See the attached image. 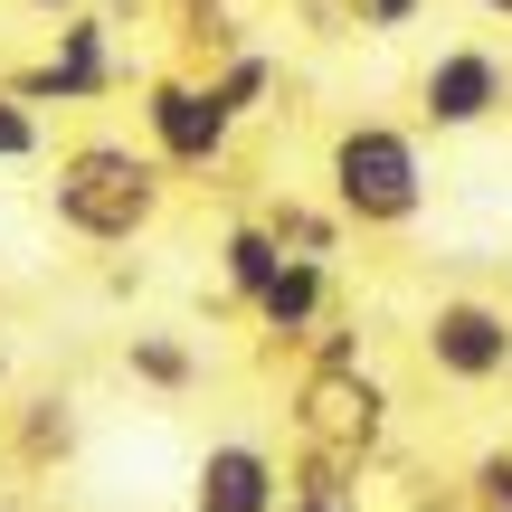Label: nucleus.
Returning a JSON list of instances; mask_svg holds the SVG:
<instances>
[{
	"label": "nucleus",
	"instance_id": "nucleus-1",
	"mask_svg": "<svg viewBox=\"0 0 512 512\" xmlns=\"http://www.w3.org/2000/svg\"><path fill=\"white\" fill-rule=\"evenodd\" d=\"M162 200H171V171L152 162L143 143H114V133L67 143V152H57V171H48L57 228L86 238V247H133L152 219H162Z\"/></svg>",
	"mask_w": 512,
	"mask_h": 512
},
{
	"label": "nucleus",
	"instance_id": "nucleus-2",
	"mask_svg": "<svg viewBox=\"0 0 512 512\" xmlns=\"http://www.w3.org/2000/svg\"><path fill=\"white\" fill-rule=\"evenodd\" d=\"M323 181H332V209L361 228H408L427 209L418 133H399V124H342L323 152Z\"/></svg>",
	"mask_w": 512,
	"mask_h": 512
},
{
	"label": "nucleus",
	"instance_id": "nucleus-3",
	"mask_svg": "<svg viewBox=\"0 0 512 512\" xmlns=\"http://www.w3.org/2000/svg\"><path fill=\"white\" fill-rule=\"evenodd\" d=\"M380 427H389V399H380V380H370L361 361H323L304 380V399H294V446H304V475H332V484H351L370 465V446H380Z\"/></svg>",
	"mask_w": 512,
	"mask_h": 512
},
{
	"label": "nucleus",
	"instance_id": "nucleus-4",
	"mask_svg": "<svg viewBox=\"0 0 512 512\" xmlns=\"http://www.w3.org/2000/svg\"><path fill=\"white\" fill-rule=\"evenodd\" d=\"M238 143V114L209 95V76H152L143 86V152L162 171H219Z\"/></svg>",
	"mask_w": 512,
	"mask_h": 512
},
{
	"label": "nucleus",
	"instance_id": "nucleus-5",
	"mask_svg": "<svg viewBox=\"0 0 512 512\" xmlns=\"http://www.w3.org/2000/svg\"><path fill=\"white\" fill-rule=\"evenodd\" d=\"M124 86V57H114V29L105 19H57V48L38 57V67H19L10 76V95L19 105H105V95Z\"/></svg>",
	"mask_w": 512,
	"mask_h": 512
},
{
	"label": "nucleus",
	"instance_id": "nucleus-6",
	"mask_svg": "<svg viewBox=\"0 0 512 512\" xmlns=\"http://www.w3.org/2000/svg\"><path fill=\"white\" fill-rule=\"evenodd\" d=\"M503 105H512V57H503V48L456 38V48L427 57V76H418V114H427L437 133H475V124H494Z\"/></svg>",
	"mask_w": 512,
	"mask_h": 512
},
{
	"label": "nucleus",
	"instance_id": "nucleus-7",
	"mask_svg": "<svg viewBox=\"0 0 512 512\" xmlns=\"http://www.w3.org/2000/svg\"><path fill=\"white\" fill-rule=\"evenodd\" d=\"M427 361H437L446 380H465V389L503 380L512 370V313L484 304V294H446V304L427 313Z\"/></svg>",
	"mask_w": 512,
	"mask_h": 512
},
{
	"label": "nucleus",
	"instance_id": "nucleus-8",
	"mask_svg": "<svg viewBox=\"0 0 512 512\" xmlns=\"http://www.w3.org/2000/svg\"><path fill=\"white\" fill-rule=\"evenodd\" d=\"M190 512H285V465L256 437H219L190 465Z\"/></svg>",
	"mask_w": 512,
	"mask_h": 512
},
{
	"label": "nucleus",
	"instance_id": "nucleus-9",
	"mask_svg": "<svg viewBox=\"0 0 512 512\" xmlns=\"http://www.w3.org/2000/svg\"><path fill=\"white\" fill-rule=\"evenodd\" d=\"M323 304H332V266H323V256H285V266H275V285L256 294L247 313L275 332V342H304V332L323 323Z\"/></svg>",
	"mask_w": 512,
	"mask_h": 512
},
{
	"label": "nucleus",
	"instance_id": "nucleus-10",
	"mask_svg": "<svg viewBox=\"0 0 512 512\" xmlns=\"http://www.w3.org/2000/svg\"><path fill=\"white\" fill-rule=\"evenodd\" d=\"M275 266H285V247H275L266 219H238V228L219 238V275H228V294H238V304H256V294L275 285Z\"/></svg>",
	"mask_w": 512,
	"mask_h": 512
},
{
	"label": "nucleus",
	"instance_id": "nucleus-11",
	"mask_svg": "<svg viewBox=\"0 0 512 512\" xmlns=\"http://www.w3.org/2000/svg\"><path fill=\"white\" fill-rule=\"evenodd\" d=\"M124 370H133V380H152V389H190V380H200V351L171 342V332H133V342H124Z\"/></svg>",
	"mask_w": 512,
	"mask_h": 512
},
{
	"label": "nucleus",
	"instance_id": "nucleus-12",
	"mask_svg": "<svg viewBox=\"0 0 512 512\" xmlns=\"http://www.w3.org/2000/svg\"><path fill=\"white\" fill-rule=\"evenodd\" d=\"M38 152H48V124H38V105H19V95L0 86V171L38 162Z\"/></svg>",
	"mask_w": 512,
	"mask_h": 512
},
{
	"label": "nucleus",
	"instance_id": "nucleus-13",
	"mask_svg": "<svg viewBox=\"0 0 512 512\" xmlns=\"http://www.w3.org/2000/svg\"><path fill=\"white\" fill-rule=\"evenodd\" d=\"M285 512H351V484H332V475H294V484H285Z\"/></svg>",
	"mask_w": 512,
	"mask_h": 512
},
{
	"label": "nucleus",
	"instance_id": "nucleus-14",
	"mask_svg": "<svg viewBox=\"0 0 512 512\" xmlns=\"http://www.w3.org/2000/svg\"><path fill=\"white\" fill-rule=\"evenodd\" d=\"M475 503L484 512H512V456H484L475 465Z\"/></svg>",
	"mask_w": 512,
	"mask_h": 512
},
{
	"label": "nucleus",
	"instance_id": "nucleus-15",
	"mask_svg": "<svg viewBox=\"0 0 512 512\" xmlns=\"http://www.w3.org/2000/svg\"><path fill=\"white\" fill-rule=\"evenodd\" d=\"M418 19V0H361V29H408Z\"/></svg>",
	"mask_w": 512,
	"mask_h": 512
},
{
	"label": "nucleus",
	"instance_id": "nucleus-16",
	"mask_svg": "<svg viewBox=\"0 0 512 512\" xmlns=\"http://www.w3.org/2000/svg\"><path fill=\"white\" fill-rule=\"evenodd\" d=\"M29 10H38V19H76L86 0H29Z\"/></svg>",
	"mask_w": 512,
	"mask_h": 512
},
{
	"label": "nucleus",
	"instance_id": "nucleus-17",
	"mask_svg": "<svg viewBox=\"0 0 512 512\" xmlns=\"http://www.w3.org/2000/svg\"><path fill=\"white\" fill-rule=\"evenodd\" d=\"M484 10H494V19H512V0H484Z\"/></svg>",
	"mask_w": 512,
	"mask_h": 512
}]
</instances>
